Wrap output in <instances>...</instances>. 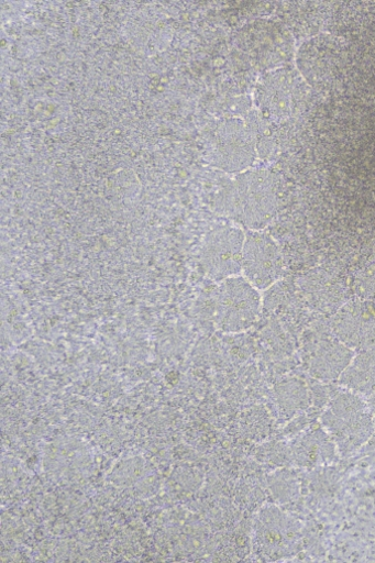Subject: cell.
<instances>
[{
    "mask_svg": "<svg viewBox=\"0 0 375 563\" xmlns=\"http://www.w3.org/2000/svg\"><path fill=\"white\" fill-rule=\"evenodd\" d=\"M321 424L342 456L359 451L375 431V419L367 400L346 389L329 400Z\"/></svg>",
    "mask_w": 375,
    "mask_h": 563,
    "instance_id": "cell-1",
    "label": "cell"
},
{
    "mask_svg": "<svg viewBox=\"0 0 375 563\" xmlns=\"http://www.w3.org/2000/svg\"><path fill=\"white\" fill-rule=\"evenodd\" d=\"M227 211L249 229L269 225L278 210L277 186L273 174L257 170L241 176L223 199Z\"/></svg>",
    "mask_w": 375,
    "mask_h": 563,
    "instance_id": "cell-2",
    "label": "cell"
},
{
    "mask_svg": "<svg viewBox=\"0 0 375 563\" xmlns=\"http://www.w3.org/2000/svg\"><path fill=\"white\" fill-rule=\"evenodd\" d=\"M262 310V296L241 275L221 282L217 296V318L222 330L239 332L252 327Z\"/></svg>",
    "mask_w": 375,
    "mask_h": 563,
    "instance_id": "cell-3",
    "label": "cell"
},
{
    "mask_svg": "<svg viewBox=\"0 0 375 563\" xmlns=\"http://www.w3.org/2000/svg\"><path fill=\"white\" fill-rule=\"evenodd\" d=\"M242 273L260 291L272 288L280 279L284 274V257L269 234L255 231L245 238Z\"/></svg>",
    "mask_w": 375,
    "mask_h": 563,
    "instance_id": "cell-4",
    "label": "cell"
},
{
    "mask_svg": "<svg viewBox=\"0 0 375 563\" xmlns=\"http://www.w3.org/2000/svg\"><path fill=\"white\" fill-rule=\"evenodd\" d=\"M330 333L353 352L375 346V301L342 305L329 321Z\"/></svg>",
    "mask_w": 375,
    "mask_h": 563,
    "instance_id": "cell-5",
    "label": "cell"
},
{
    "mask_svg": "<svg viewBox=\"0 0 375 563\" xmlns=\"http://www.w3.org/2000/svg\"><path fill=\"white\" fill-rule=\"evenodd\" d=\"M243 233L234 228H223L209 234L201 252V267L214 282L242 273Z\"/></svg>",
    "mask_w": 375,
    "mask_h": 563,
    "instance_id": "cell-6",
    "label": "cell"
},
{
    "mask_svg": "<svg viewBox=\"0 0 375 563\" xmlns=\"http://www.w3.org/2000/svg\"><path fill=\"white\" fill-rule=\"evenodd\" d=\"M258 532L262 549L273 560L291 558L300 549V523L278 507L263 512Z\"/></svg>",
    "mask_w": 375,
    "mask_h": 563,
    "instance_id": "cell-7",
    "label": "cell"
},
{
    "mask_svg": "<svg viewBox=\"0 0 375 563\" xmlns=\"http://www.w3.org/2000/svg\"><path fill=\"white\" fill-rule=\"evenodd\" d=\"M354 354L330 333L311 345L307 354V367L313 378L331 383L339 380Z\"/></svg>",
    "mask_w": 375,
    "mask_h": 563,
    "instance_id": "cell-8",
    "label": "cell"
},
{
    "mask_svg": "<svg viewBox=\"0 0 375 563\" xmlns=\"http://www.w3.org/2000/svg\"><path fill=\"white\" fill-rule=\"evenodd\" d=\"M339 384L366 398L375 391V346L355 352Z\"/></svg>",
    "mask_w": 375,
    "mask_h": 563,
    "instance_id": "cell-9",
    "label": "cell"
},
{
    "mask_svg": "<svg viewBox=\"0 0 375 563\" xmlns=\"http://www.w3.org/2000/svg\"><path fill=\"white\" fill-rule=\"evenodd\" d=\"M337 453V446L324 429L308 433L295 448L297 462L306 467L330 463Z\"/></svg>",
    "mask_w": 375,
    "mask_h": 563,
    "instance_id": "cell-10",
    "label": "cell"
},
{
    "mask_svg": "<svg viewBox=\"0 0 375 563\" xmlns=\"http://www.w3.org/2000/svg\"><path fill=\"white\" fill-rule=\"evenodd\" d=\"M277 402L284 413L293 415L309 404L307 387L299 380L283 383L276 389Z\"/></svg>",
    "mask_w": 375,
    "mask_h": 563,
    "instance_id": "cell-11",
    "label": "cell"
},
{
    "mask_svg": "<svg viewBox=\"0 0 375 563\" xmlns=\"http://www.w3.org/2000/svg\"><path fill=\"white\" fill-rule=\"evenodd\" d=\"M366 400H367V404H368L370 409H371V411H372V415H373V417H374V419H375V391H374L372 395H370V396L366 398Z\"/></svg>",
    "mask_w": 375,
    "mask_h": 563,
    "instance_id": "cell-12",
    "label": "cell"
}]
</instances>
